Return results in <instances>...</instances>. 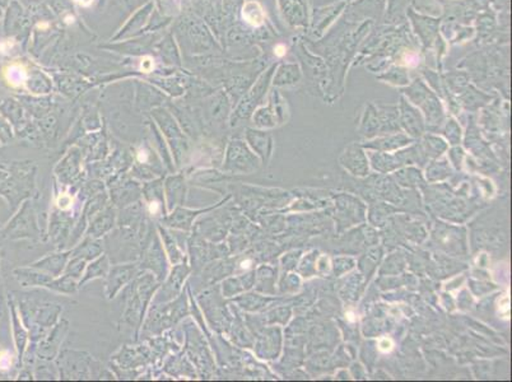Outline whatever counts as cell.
I'll return each mask as SVG.
<instances>
[{
	"mask_svg": "<svg viewBox=\"0 0 512 382\" xmlns=\"http://www.w3.org/2000/svg\"><path fill=\"white\" fill-rule=\"evenodd\" d=\"M243 18L252 26H260L263 23L264 14L262 7L255 1H249L243 7Z\"/></svg>",
	"mask_w": 512,
	"mask_h": 382,
	"instance_id": "cell-32",
	"label": "cell"
},
{
	"mask_svg": "<svg viewBox=\"0 0 512 382\" xmlns=\"http://www.w3.org/2000/svg\"><path fill=\"white\" fill-rule=\"evenodd\" d=\"M260 163L243 142H234L227 151L223 172L227 175H248L255 172Z\"/></svg>",
	"mask_w": 512,
	"mask_h": 382,
	"instance_id": "cell-6",
	"label": "cell"
},
{
	"mask_svg": "<svg viewBox=\"0 0 512 382\" xmlns=\"http://www.w3.org/2000/svg\"><path fill=\"white\" fill-rule=\"evenodd\" d=\"M405 93L413 104L419 106L424 111L429 125H440L443 118V107L438 98L424 86L423 82L417 79L415 83L405 90Z\"/></svg>",
	"mask_w": 512,
	"mask_h": 382,
	"instance_id": "cell-4",
	"label": "cell"
},
{
	"mask_svg": "<svg viewBox=\"0 0 512 382\" xmlns=\"http://www.w3.org/2000/svg\"><path fill=\"white\" fill-rule=\"evenodd\" d=\"M340 163L354 176L368 175V162L363 149L358 146H349L340 157Z\"/></svg>",
	"mask_w": 512,
	"mask_h": 382,
	"instance_id": "cell-18",
	"label": "cell"
},
{
	"mask_svg": "<svg viewBox=\"0 0 512 382\" xmlns=\"http://www.w3.org/2000/svg\"><path fill=\"white\" fill-rule=\"evenodd\" d=\"M139 271H151L159 282H163L168 275L167 254L163 245L161 243L159 233H153L152 238L147 243L146 247L140 254Z\"/></svg>",
	"mask_w": 512,
	"mask_h": 382,
	"instance_id": "cell-3",
	"label": "cell"
},
{
	"mask_svg": "<svg viewBox=\"0 0 512 382\" xmlns=\"http://www.w3.org/2000/svg\"><path fill=\"white\" fill-rule=\"evenodd\" d=\"M102 254H104L102 241L100 238H93L87 235L74 249H72V257H81L86 261H92Z\"/></svg>",
	"mask_w": 512,
	"mask_h": 382,
	"instance_id": "cell-23",
	"label": "cell"
},
{
	"mask_svg": "<svg viewBox=\"0 0 512 382\" xmlns=\"http://www.w3.org/2000/svg\"><path fill=\"white\" fill-rule=\"evenodd\" d=\"M67 332H68V322L62 320L53 330L46 334L43 339H41L40 355L42 361H51L55 358Z\"/></svg>",
	"mask_w": 512,
	"mask_h": 382,
	"instance_id": "cell-17",
	"label": "cell"
},
{
	"mask_svg": "<svg viewBox=\"0 0 512 382\" xmlns=\"http://www.w3.org/2000/svg\"><path fill=\"white\" fill-rule=\"evenodd\" d=\"M161 282L151 271H139L137 277L125 289V310L123 321L129 327H135L137 332L143 325L147 307L151 303L153 296L159 289Z\"/></svg>",
	"mask_w": 512,
	"mask_h": 382,
	"instance_id": "cell-1",
	"label": "cell"
},
{
	"mask_svg": "<svg viewBox=\"0 0 512 382\" xmlns=\"http://www.w3.org/2000/svg\"><path fill=\"white\" fill-rule=\"evenodd\" d=\"M250 132L251 134H249V137H248L250 146H252V149L259 154V157L263 160L264 163L268 162L271 157L273 140L267 134H262L260 132Z\"/></svg>",
	"mask_w": 512,
	"mask_h": 382,
	"instance_id": "cell-26",
	"label": "cell"
},
{
	"mask_svg": "<svg viewBox=\"0 0 512 382\" xmlns=\"http://www.w3.org/2000/svg\"><path fill=\"white\" fill-rule=\"evenodd\" d=\"M4 71L8 82L14 87H20L27 79V71L21 64H12Z\"/></svg>",
	"mask_w": 512,
	"mask_h": 382,
	"instance_id": "cell-31",
	"label": "cell"
},
{
	"mask_svg": "<svg viewBox=\"0 0 512 382\" xmlns=\"http://www.w3.org/2000/svg\"><path fill=\"white\" fill-rule=\"evenodd\" d=\"M165 200H166L167 212H173L176 207H181L185 203L187 196V180L185 175H171L166 177L163 182Z\"/></svg>",
	"mask_w": 512,
	"mask_h": 382,
	"instance_id": "cell-16",
	"label": "cell"
},
{
	"mask_svg": "<svg viewBox=\"0 0 512 382\" xmlns=\"http://www.w3.org/2000/svg\"><path fill=\"white\" fill-rule=\"evenodd\" d=\"M189 315V305L185 291L181 293L177 299H173L166 303L152 305L146 322L142 325L143 333L151 335H159L166 329L176 325L180 320Z\"/></svg>",
	"mask_w": 512,
	"mask_h": 382,
	"instance_id": "cell-2",
	"label": "cell"
},
{
	"mask_svg": "<svg viewBox=\"0 0 512 382\" xmlns=\"http://www.w3.org/2000/svg\"><path fill=\"white\" fill-rule=\"evenodd\" d=\"M399 111H400L399 114L400 123L404 126V129L409 132V135H412L415 138H419L424 132L422 115L404 98H402V101H400Z\"/></svg>",
	"mask_w": 512,
	"mask_h": 382,
	"instance_id": "cell-19",
	"label": "cell"
},
{
	"mask_svg": "<svg viewBox=\"0 0 512 382\" xmlns=\"http://www.w3.org/2000/svg\"><path fill=\"white\" fill-rule=\"evenodd\" d=\"M301 79V70L296 64H285L279 71L277 78L274 79V83L278 86H293L298 83Z\"/></svg>",
	"mask_w": 512,
	"mask_h": 382,
	"instance_id": "cell-30",
	"label": "cell"
},
{
	"mask_svg": "<svg viewBox=\"0 0 512 382\" xmlns=\"http://www.w3.org/2000/svg\"><path fill=\"white\" fill-rule=\"evenodd\" d=\"M139 271V263L137 261L110 266L105 285V294L107 299H115L125 285H129L137 277Z\"/></svg>",
	"mask_w": 512,
	"mask_h": 382,
	"instance_id": "cell-9",
	"label": "cell"
},
{
	"mask_svg": "<svg viewBox=\"0 0 512 382\" xmlns=\"http://www.w3.org/2000/svg\"><path fill=\"white\" fill-rule=\"evenodd\" d=\"M198 302L201 305L203 313H206L210 327L218 332H223L229 327L226 324L227 321L226 316L229 315L224 313V305L222 303L218 291L215 288L206 292L203 291L198 297Z\"/></svg>",
	"mask_w": 512,
	"mask_h": 382,
	"instance_id": "cell-11",
	"label": "cell"
},
{
	"mask_svg": "<svg viewBox=\"0 0 512 382\" xmlns=\"http://www.w3.org/2000/svg\"><path fill=\"white\" fill-rule=\"evenodd\" d=\"M86 266H87V261L81 259V257H72L67 263V266L64 269V274H68L70 277L76 279L79 282V279L83 277L84 271H86Z\"/></svg>",
	"mask_w": 512,
	"mask_h": 382,
	"instance_id": "cell-34",
	"label": "cell"
},
{
	"mask_svg": "<svg viewBox=\"0 0 512 382\" xmlns=\"http://www.w3.org/2000/svg\"><path fill=\"white\" fill-rule=\"evenodd\" d=\"M372 165L375 170L380 172H389L404 165V161L400 153H396V156H390L388 153H377L372 156Z\"/></svg>",
	"mask_w": 512,
	"mask_h": 382,
	"instance_id": "cell-29",
	"label": "cell"
},
{
	"mask_svg": "<svg viewBox=\"0 0 512 382\" xmlns=\"http://www.w3.org/2000/svg\"><path fill=\"white\" fill-rule=\"evenodd\" d=\"M243 291H245V288L240 278H227L222 282V294L226 299L237 296Z\"/></svg>",
	"mask_w": 512,
	"mask_h": 382,
	"instance_id": "cell-35",
	"label": "cell"
},
{
	"mask_svg": "<svg viewBox=\"0 0 512 382\" xmlns=\"http://www.w3.org/2000/svg\"><path fill=\"white\" fill-rule=\"evenodd\" d=\"M410 143V139L408 137H405L404 134H388L386 137H382V138H377L374 142H370L366 146L371 148V149H376V151H380V152H386V151H394V149H399L402 146H407Z\"/></svg>",
	"mask_w": 512,
	"mask_h": 382,
	"instance_id": "cell-24",
	"label": "cell"
},
{
	"mask_svg": "<svg viewBox=\"0 0 512 382\" xmlns=\"http://www.w3.org/2000/svg\"><path fill=\"white\" fill-rule=\"evenodd\" d=\"M54 172L62 185L81 184V181H83L81 156L76 154V152H70L64 160L56 165Z\"/></svg>",
	"mask_w": 512,
	"mask_h": 382,
	"instance_id": "cell-15",
	"label": "cell"
},
{
	"mask_svg": "<svg viewBox=\"0 0 512 382\" xmlns=\"http://www.w3.org/2000/svg\"><path fill=\"white\" fill-rule=\"evenodd\" d=\"M45 288L53 292L67 294V296H73L79 289L78 280L64 273L60 277H56V278H53V280H50L49 283L45 285Z\"/></svg>",
	"mask_w": 512,
	"mask_h": 382,
	"instance_id": "cell-27",
	"label": "cell"
},
{
	"mask_svg": "<svg viewBox=\"0 0 512 382\" xmlns=\"http://www.w3.org/2000/svg\"><path fill=\"white\" fill-rule=\"evenodd\" d=\"M110 257L107 254H102L96 257L95 260L90 261V264H87L86 266L83 277L78 282V287L82 288L86 283L95 280V279L106 278L109 269H110Z\"/></svg>",
	"mask_w": 512,
	"mask_h": 382,
	"instance_id": "cell-22",
	"label": "cell"
},
{
	"mask_svg": "<svg viewBox=\"0 0 512 382\" xmlns=\"http://www.w3.org/2000/svg\"><path fill=\"white\" fill-rule=\"evenodd\" d=\"M446 149V143L436 137H426L423 142L422 151L427 157H438Z\"/></svg>",
	"mask_w": 512,
	"mask_h": 382,
	"instance_id": "cell-33",
	"label": "cell"
},
{
	"mask_svg": "<svg viewBox=\"0 0 512 382\" xmlns=\"http://www.w3.org/2000/svg\"><path fill=\"white\" fill-rule=\"evenodd\" d=\"M45 363H46V362H41V369H43V371H46V369H48V366H46ZM53 376L54 375H53L51 372H50L49 375H45V374H41V378H54Z\"/></svg>",
	"mask_w": 512,
	"mask_h": 382,
	"instance_id": "cell-40",
	"label": "cell"
},
{
	"mask_svg": "<svg viewBox=\"0 0 512 382\" xmlns=\"http://www.w3.org/2000/svg\"><path fill=\"white\" fill-rule=\"evenodd\" d=\"M70 255H72V250H60L55 254H49L48 257H42L31 266L49 274L53 278H56V277H60L64 273Z\"/></svg>",
	"mask_w": 512,
	"mask_h": 382,
	"instance_id": "cell-20",
	"label": "cell"
},
{
	"mask_svg": "<svg viewBox=\"0 0 512 382\" xmlns=\"http://www.w3.org/2000/svg\"><path fill=\"white\" fill-rule=\"evenodd\" d=\"M190 265H187V260L180 264L173 265V271L168 273L165 283H161L159 289L154 293L152 299V305L166 303L173 299H177L182 293L184 282L190 274Z\"/></svg>",
	"mask_w": 512,
	"mask_h": 382,
	"instance_id": "cell-8",
	"label": "cell"
},
{
	"mask_svg": "<svg viewBox=\"0 0 512 382\" xmlns=\"http://www.w3.org/2000/svg\"><path fill=\"white\" fill-rule=\"evenodd\" d=\"M74 1L82 7H90V4L93 3V0H74Z\"/></svg>",
	"mask_w": 512,
	"mask_h": 382,
	"instance_id": "cell-39",
	"label": "cell"
},
{
	"mask_svg": "<svg viewBox=\"0 0 512 382\" xmlns=\"http://www.w3.org/2000/svg\"><path fill=\"white\" fill-rule=\"evenodd\" d=\"M116 219H118L116 209L115 205L110 203L107 207H105L101 212H98L97 214L90 218L84 236L87 235L93 238H101L109 235L115 227Z\"/></svg>",
	"mask_w": 512,
	"mask_h": 382,
	"instance_id": "cell-14",
	"label": "cell"
},
{
	"mask_svg": "<svg viewBox=\"0 0 512 382\" xmlns=\"http://www.w3.org/2000/svg\"><path fill=\"white\" fill-rule=\"evenodd\" d=\"M159 229V235L163 243V247L166 251L167 257L170 260V263L173 265L180 264L182 261L187 260V257H184L182 251H181L180 245L177 243L176 237L173 233V231L165 227L163 224L157 226Z\"/></svg>",
	"mask_w": 512,
	"mask_h": 382,
	"instance_id": "cell-21",
	"label": "cell"
},
{
	"mask_svg": "<svg viewBox=\"0 0 512 382\" xmlns=\"http://www.w3.org/2000/svg\"><path fill=\"white\" fill-rule=\"evenodd\" d=\"M223 203V202H222ZM222 203L220 204H215L213 207H209V208L201 209V210H193V209L182 208L181 207H176L173 209V212H170L162 221L161 224H163L165 227L170 229H179V231H185L189 232L193 229L194 226V221L201 214H206L209 213L210 210H215V209L220 208Z\"/></svg>",
	"mask_w": 512,
	"mask_h": 382,
	"instance_id": "cell-13",
	"label": "cell"
},
{
	"mask_svg": "<svg viewBox=\"0 0 512 382\" xmlns=\"http://www.w3.org/2000/svg\"><path fill=\"white\" fill-rule=\"evenodd\" d=\"M278 118L276 111L270 110V109H264L260 110L259 114L256 115V124L260 128H273L277 124Z\"/></svg>",
	"mask_w": 512,
	"mask_h": 382,
	"instance_id": "cell-36",
	"label": "cell"
},
{
	"mask_svg": "<svg viewBox=\"0 0 512 382\" xmlns=\"http://www.w3.org/2000/svg\"><path fill=\"white\" fill-rule=\"evenodd\" d=\"M107 182L111 203L118 208H125L142 199V185L138 181L132 180L126 172L111 176Z\"/></svg>",
	"mask_w": 512,
	"mask_h": 382,
	"instance_id": "cell-5",
	"label": "cell"
},
{
	"mask_svg": "<svg viewBox=\"0 0 512 382\" xmlns=\"http://www.w3.org/2000/svg\"><path fill=\"white\" fill-rule=\"evenodd\" d=\"M187 243L190 254V269L195 273H201V269L209 261H215L226 254V250L223 251V246L221 245L209 243L196 235L189 237Z\"/></svg>",
	"mask_w": 512,
	"mask_h": 382,
	"instance_id": "cell-7",
	"label": "cell"
},
{
	"mask_svg": "<svg viewBox=\"0 0 512 382\" xmlns=\"http://www.w3.org/2000/svg\"><path fill=\"white\" fill-rule=\"evenodd\" d=\"M446 132H450V134H446V135L452 142V144H457V140L460 138V129L455 124V121L451 120L450 123L446 126Z\"/></svg>",
	"mask_w": 512,
	"mask_h": 382,
	"instance_id": "cell-37",
	"label": "cell"
},
{
	"mask_svg": "<svg viewBox=\"0 0 512 382\" xmlns=\"http://www.w3.org/2000/svg\"><path fill=\"white\" fill-rule=\"evenodd\" d=\"M76 217L70 214V210L55 208L50 217L49 236L55 243L58 250H62L69 241L72 229L76 223Z\"/></svg>",
	"mask_w": 512,
	"mask_h": 382,
	"instance_id": "cell-12",
	"label": "cell"
},
{
	"mask_svg": "<svg viewBox=\"0 0 512 382\" xmlns=\"http://www.w3.org/2000/svg\"><path fill=\"white\" fill-rule=\"evenodd\" d=\"M226 214V213H224ZM223 216H218L217 213H209L208 216L199 218L193 226V235L201 237L209 243H220L227 233L229 221Z\"/></svg>",
	"mask_w": 512,
	"mask_h": 382,
	"instance_id": "cell-10",
	"label": "cell"
},
{
	"mask_svg": "<svg viewBox=\"0 0 512 382\" xmlns=\"http://www.w3.org/2000/svg\"><path fill=\"white\" fill-rule=\"evenodd\" d=\"M361 134L367 138H371L376 134H381L380 118L379 112L375 104H368L365 116L361 124Z\"/></svg>",
	"mask_w": 512,
	"mask_h": 382,
	"instance_id": "cell-28",
	"label": "cell"
},
{
	"mask_svg": "<svg viewBox=\"0 0 512 382\" xmlns=\"http://www.w3.org/2000/svg\"><path fill=\"white\" fill-rule=\"evenodd\" d=\"M153 68H154V63H153L152 57L146 56V57H143V59H142V62H140V70H142V71H144V73H151Z\"/></svg>",
	"mask_w": 512,
	"mask_h": 382,
	"instance_id": "cell-38",
	"label": "cell"
},
{
	"mask_svg": "<svg viewBox=\"0 0 512 382\" xmlns=\"http://www.w3.org/2000/svg\"><path fill=\"white\" fill-rule=\"evenodd\" d=\"M17 277L23 287H43L45 288V285H48L50 280H53L51 275L36 269L34 266L17 271Z\"/></svg>",
	"mask_w": 512,
	"mask_h": 382,
	"instance_id": "cell-25",
	"label": "cell"
}]
</instances>
